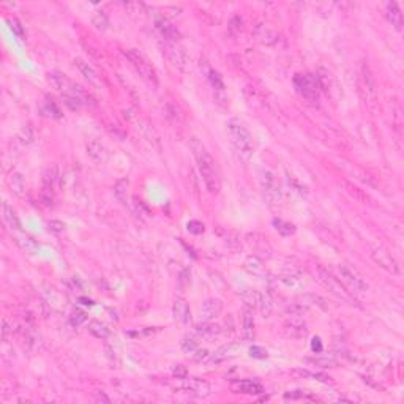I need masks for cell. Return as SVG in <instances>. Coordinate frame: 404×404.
Listing matches in <instances>:
<instances>
[{"instance_id": "34", "label": "cell", "mask_w": 404, "mask_h": 404, "mask_svg": "<svg viewBox=\"0 0 404 404\" xmlns=\"http://www.w3.org/2000/svg\"><path fill=\"white\" fill-rule=\"evenodd\" d=\"M281 281L289 286V287H294V289H299L303 286V281L300 278V275L297 272H289V273H284L281 277Z\"/></svg>"}, {"instance_id": "20", "label": "cell", "mask_w": 404, "mask_h": 404, "mask_svg": "<svg viewBox=\"0 0 404 404\" xmlns=\"http://www.w3.org/2000/svg\"><path fill=\"white\" fill-rule=\"evenodd\" d=\"M75 63H76L78 70L81 71V75H82L90 84H94V85H97V87L101 85V78L98 76V73L94 70V66H90V65H88L87 62H84L82 59H76Z\"/></svg>"}, {"instance_id": "27", "label": "cell", "mask_w": 404, "mask_h": 404, "mask_svg": "<svg viewBox=\"0 0 404 404\" xmlns=\"http://www.w3.org/2000/svg\"><path fill=\"white\" fill-rule=\"evenodd\" d=\"M196 332L202 338H215V336L219 335L221 328H219L216 324H213L212 321H204L202 324L196 325Z\"/></svg>"}, {"instance_id": "18", "label": "cell", "mask_w": 404, "mask_h": 404, "mask_svg": "<svg viewBox=\"0 0 404 404\" xmlns=\"http://www.w3.org/2000/svg\"><path fill=\"white\" fill-rule=\"evenodd\" d=\"M172 313H174L175 321H178L182 324H190L191 322V311H190V306H188V303H187L185 299L177 297L174 300Z\"/></svg>"}, {"instance_id": "44", "label": "cell", "mask_w": 404, "mask_h": 404, "mask_svg": "<svg viewBox=\"0 0 404 404\" xmlns=\"http://www.w3.org/2000/svg\"><path fill=\"white\" fill-rule=\"evenodd\" d=\"M250 355L254 357V358H265L267 357V351L264 347H259V346H253L250 349Z\"/></svg>"}, {"instance_id": "6", "label": "cell", "mask_w": 404, "mask_h": 404, "mask_svg": "<svg viewBox=\"0 0 404 404\" xmlns=\"http://www.w3.org/2000/svg\"><path fill=\"white\" fill-rule=\"evenodd\" d=\"M294 85L296 90L299 92V95H302L308 101H318L319 100V84L316 76L313 75H297L294 78Z\"/></svg>"}, {"instance_id": "47", "label": "cell", "mask_w": 404, "mask_h": 404, "mask_svg": "<svg viewBox=\"0 0 404 404\" xmlns=\"http://www.w3.org/2000/svg\"><path fill=\"white\" fill-rule=\"evenodd\" d=\"M21 141L24 144H30L33 141V133H32V128L30 126L23 128V131H21Z\"/></svg>"}, {"instance_id": "45", "label": "cell", "mask_w": 404, "mask_h": 404, "mask_svg": "<svg viewBox=\"0 0 404 404\" xmlns=\"http://www.w3.org/2000/svg\"><path fill=\"white\" fill-rule=\"evenodd\" d=\"M313 363L316 365H321L322 368H333V366L336 365V360L335 358H315V360H311Z\"/></svg>"}, {"instance_id": "48", "label": "cell", "mask_w": 404, "mask_h": 404, "mask_svg": "<svg viewBox=\"0 0 404 404\" xmlns=\"http://www.w3.org/2000/svg\"><path fill=\"white\" fill-rule=\"evenodd\" d=\"M188 231L193 232V234H202L204 232V225L200 221H190L188 223Z\"/></svg>"}, {"instance_id": "37", "label": "cell", "mask_w": 404, "mask_h": 404, "mask_svg": "<svg viewBox=\"0 0 404 404\" xmlns=\"http://www.w3.org/2000/svg\"><path fill=\"white\" fill-rule=\"evenodd\" d=\"M138 130L142 133V136L149 141V142H155V144H158V138H156V134H155V131H153V128L150 126V125H145L144 122H139L138 123Z\"/></svg>"}, {"instance_id": "21", "label": "cell", "mask_w": 404, "mask_h": 404, "mask_svg": "<svg viewBox=\"0 0 404 404\" xmlns=\"http://www.w3.org/2000/svg\"><path fill=\"white\" fill-rule=\"evenodd\" d=\"M256 38H258L262 44L272 46L275 43H278L280 35L273 29H270L268 26H259L258 29H256Z\"/></svg>"}, {"instance_id": "46", "label": "cell", "mask_w": 404, "mask_h": 404, "mask_svg": "<svg viewBox=\"0 0 404 404\" xmlns=\"http://www.w3.org/2000/svg\"><path fill=\"white\" fill-rule=\"evenodd\" d=\"M46 107H48V113H51L52 117L59 119V117L62 116V114H60V109L56 106V103H54L52 100H48V101H46Z\"/></svg>"}, {"instance_id": "51", "label": "cell", "mask_w": 404, "mask_h": 404, "mask_svg": "<svg viewBox=\"0 0 404 404\" xmlns=\"http://www.w3.org/2000/svg\"><path fill=\"white\" fill-rule=\"evenodd\" d=\"M63 223H60V221H49V229L51 231H54V232H62L63 231Z\"/></svg>"}, {"instance_id": "11", "label": "cell", "mask_w": 404, "mask_h": 404, "mask_svg": "<svg viewBox=\"0 0 404 404\" xmlns=\"http://www.w3.org/2000/svg\"><path fill=\"white\" fill-rule=\"evenodd\" d=\"M43 299L46 302V305L52 309V311H56V313H63L65 311V306H66V300L65 297L62 296V294L57 290V289H54V287H44L43 289Z\"/></svg>"}, {"instance_id": "16", "label": "cell", "mask_w": 404, "mask_h": 404, "mask_svg": "<svg viewBox=\"0 0 404 404\" xmlns=\"http://www.w3.org/2000/svg\"><path fill=\"white\" fill-rule=\"evenodd\" d=\"M49 82L54 85V88H57L60 92L62 97L63 95H71L73 90H75V84H73L65 75H62V73H59V71L49 75Z\"/></svg>"}, {"instance_id": "24", "label": "cell", "mask_w": 404, "mask_h": 404, "mask_svg": "<svg viewBox=\"0 0 404 404\" xmlns=\"http://www.w3.org/2000/svg\"><path fill=\"white\" fill-rule=\"evenodd\" d=\"M87 153H88V156H90L92 160L97 161V163H101V161H104V160H106V156H107V153H106V149H104V145H103L100 141H97V139L90 141V142L87 144Z\"/></svg>"}, {"instance_id": "35", "label": "cell", "mask_w": 404, "mask_h": 404, "mask_svg": "<svg viewBox=\"0 0 404 404\" xmlns=\"http://www.w3.org/2000/svg\"><path fill=\"white\" fill-rule=\"evenodd\" d=\"M114 193L122 204H126V200H128V180L126 178H122L116 183Z\"/></svg>"}, {"instance_id": "42", "label": "cell", "mask_w": 404, "mask_h": 404, "mask_svg": "<svg viewBox=\"0 0 404 404\" xmlns=\"http://www.w3.org/2000/svg\"><path fill=\"white\" fill-rule=\"evenodd\" d=\"M85 321H87V315L81 309H75L71 313V316H70V322H71V325H75V327H81Z\"/></svg>"}, {"instance_id": "8", "label": "cell", "mask_w": 404, "mask_h": 404, "mask_svg": "<svg viewBox=\"0 0 404 404\" xmlns=\"http://www.w3.org/2000/svg\"><path fill=\"white\" fill-rule=\"evenodd\" d=\"M371 258H373V261H374L380 268L387 270V272H390V273H393V275H398V273H399V265H398V262L395 261L393 256H392L387 250H385V248H382V246H376V248L371 251Z\"/></svg>"}, {"instance_id": "19", "label": "cell", "mask_w": 404, "mask_h": 404, "mask_svg": "<svg viewBox=\"0 0 404 404\" xmlns=\"http://www.w3.org/2000/svg\"><path fill=\"white\" fill-rule=\"evenodd\" d=\"M362 88L365 90V94H366V101H368V100L374 101L376 100V82L373 79V75H371L368 65L362 66Z\"/></svg>"}, {"instance_id": "22", "label": "cell", "mask_w": 404, "mask_h": 404, "mask_svg": "<svg viewBox=\"0 0 404 404\" xmlns=\"http://www.w3.org/2000/svg\"><path fill=\"white\" fill-rule=\"evenodd\" d=\"M385 14H387L389 23L396 30H401L402 29V14H401V10L398 8V5L395 2H389L387 4V7H385Z\"/></svg>"}, {"instance_id": "2", "label": "cell", "mask_w": 404, "mask_h": 404, "mask_svg": "<svg viewBox=\"0 0 404 404\" xmlns=\"http://www.w3.org/2000/svg\"><path fill=\"white\" fill-rule=\"evenodd\" d=\"M228 136L234 145L235 152L243 160H248L253 155V136L250 130L240 120H229L228 122Z\"/></svg>"}, {"instance_id": "17", "label": "cell", "mask_w": 404, "mask_h": 404, "mask_svg": "<svg viewBox=\"0 0 404 404\" xmlns=\"http://www.w3.org/2000/svg\"><path fill=\"white\" fill-rule=\"evenodd\" d=\"M13 240L14 243L19 246L23 251L26 253H36L38 251V243L33 240V237H30L29 234L19 231H13Z\"/></svg>"}, {"instance_id": "1", "label": "cell", "mask_w": 404, "mask_h": 404, "mask_svg": "<svg viewBox=\"0 0 404 404\" xmlns=\"http://www.w3.org/2000/svg\"><path fill=\"white\" fill-rule=\"evenodd\" d=\"M190 147L194 153V158H196L197 166H199V172H200L202 178H204L207 190L212 194H218L219 190H221V178H219V172H218V168H216V163H215L213 156L207 152L206 147L202 145L196 138L191 139Z\"/></svg>"}, {"instance_id": "30", "label": "cell", "mask_w": 404, "mask_h": 404, "mask_svg": "<svg viewBox=\"0 0 404 404\" xmlns=\"http://www.w3.org/2000/svg\"><path fill=\"white\" fill-rule=\"evenodd\" d=\"M88 332L94 335L95 338H98V340H107L109 335H111L109 328L104 324H101L100 321H92L88 324Z\"/></svg>"}, {"instance_id": "33", "label": "cell", "mask_w": 404, "mask_h": 404, "mask_svg": "<svg viewBox=\"0 0 404 404\" xmlns=\"http://www.w3.org/2000/svg\"><path fill=\"white\" fill-rule=\"evenodd\" d=\"M290 374L296 376V377H302V379L303 377H313V379L321 380V382H330V380H332L328 376H325L322 373H313V371H308V370H303V368H300V370H292Z\"/></svg>"}, {"instance_id": "29", "label": "cell", "mask_w": 404, "mask_h": 404, "mask_svg": "<svg viewBox=\"0 0 404 404\" xmlns=\"http://www.w3.org/2000/svg\"><path fill=\"white\" fill-rule=\"evenodd\" d=\"M2 215H4V221L13 229V231H19L21 229V221L17 218L16 212L13 210V207H10L7 202H4L2 206Z\"/></svg>"}, {"instance_id": "52", "label": "cell", "mask_w": 404, "mask_h": 404, "mask_svg": "<svg viewBox=\"0 0 404 404\" xmlns=\"http://www.w3.org/2000/svg\"><path fill=\"white\" fill-rule=\"evenodd\" d=\"M311 349H313L315 352H322V343H321V338H315L313 343H311Z\"/></svg>"}, {"instance_id": "15", "label": "cell", "mask_w": 404, "mask_h": 404, "mask_svg": "<svg viewBox=\"0 0 404 404\" xmlns=\"http://www.w3.org/2000/svg\"><path fill=\"white\" fill-rule=\"evenodd\" d=\"M223 311V303L218 299H209L204 302L200 308V319L202 321H213Z\"/></svg>"}, {"instance_id": "25", "label": "cell", "mask_w": 404, "mask_h": 404, "mask_svg": "<svg viewBox=\"0 0 404 404\" xmlns=\"http://www.w3.org/2000/svg\"><path fill=\"white\" fill-rule=\"evenodd\" d=\"M242 332L245 341H253L254 340V316L251 309L243 311V318H242Z\"/></svg>"}, {"instance_id": "41", "label": "cell", "mask_w": 404, "mask_h": 404, "mask_svg": "<svg viewBox=\"0 0 404 404\" xmlns=\"http://www.w3.org/2000/svg\"><path fill=\"white\" fill-rule=\"evenodd\" d=\"M182 349L188 354H194L199 349V343L196 341L194 336H185L182 341Z\"/></svg>"}, {"instance_id": "43", "label": "cell", "mask_w": 404, "mask_h": 404, "mask_svg": "<svg viewBox=\"0 0 404 404\" xmlns=\"http://www.w3.org/2000/svg\"><path fill=\"white\" fill-rule=\"evenodd\" d=\"M10 29H11L17 36H19L21 40L24 38V29H23L21 23L17 21V19H10Z\"/></svg>"}, {"instance_id": "49", "label": "cell", "mask_w": 404, "mask_h": 404, "mask_svg": "<svg viewBox=\"0 0 404 404\" xmlns=\"http://www.w3.org/2000/svg\"><path fill=\"white\" fill-rule=\"evenodd\" d=\"M194 354H197V355H194V360L196 362H204V360H207L210 357L209 351H206V349H197Z\"/></svg>"}, {"instance_id": "12", "label": "cell", "mask_w": 404, "mask_h": 404, "mask_svg": "<svg viewBox=\"0 0 404 404\" xmlns=\"http://www.w3.org/2000/svg\"><path fill=\"white\" fill-rule=\"evenodd\" d=\"M231 390L234 393H243V395H259L264 393V387L258 380H251V379H242V380H235L231 384Z\"/></svg>"}, {"instance_id": "53", "label": "cell", "mask_w": 404, "mask_h": 404, "mask_svg": "<svg viewBox=\"0 0 404 404\" xmlns=\"http://www.w3.org/2000/svg\"><path fill=\"white\" fill-rule=\"evenodd\" d=\"M2 332H4V340L7 341V340H8V333L13 332V328L8 325V321H7V319L4 321V330H2Z\"/></svg>"}, {"instance_id": "36", "label": "cell", "mask_w": 404, "mask_h": 404, "mask_svg": "<svg viewBox=\"0 0 404 404\" xmlns=\"http://www.w3.org/2000/svg\"><path fill=\"white\" fill-rule=\"evenodd\" d=\"M242 299L250 306H258L259 299H261V292H258L256 289H245L242 290Z\"/></svg>"}, {"instance_id": "40", "label": "cell", "mask_w": 404, "mask_h": 404, "mask_svg": "<svg viewBox=\"0 0 404 404\" xmlns=\"http://www.w3.org/2000/svg\"><path fill=\"white\" fill-rule=\"evenodd\" d=\"M258 308H259V311L262 313L264 318H268V316L272 315V309H273V303H272L270 297H268V296H264V294H261V299H259Z\"/></svg>"}, {"instance_id": "32", "label": "cell", "mask_w": 404, "mask_h": 404, "mask_svg": "<svg viewBox=\"0 0 404 404\" xmlns=\"http://www.w3.org/2000/svg\"><path fill=\"white\" fill-rule=\"evenodd\" d=\"M92 24L95 26L97 30H106L109 27V17H107V13L104 10H97L92 16Z\"/></svg>"}, {"instance_id": "4", "label": "cell", "mask_w": 404, "mask_h": 404, "mask_svg": "<svg viewBox=\"0 0 404 404\" xmlns=\"http://www.w3.org/2000/svg\"><path fill=\"white\" fill-rule=\"evenodd\" d=\"M123 56L131 62V65L134 66V70L139 73V76H141L144 81H147L149 84H153V85L158 84L156 73H155L153 66L144 59L142 54H139V52L134 51V49H125V51H123Z\"/></svg>"}, {"instance_id": "54", "label": "cell", "mask_w": 404, "mask_h": 404, "mask_svg": "<svg viewBox=\"0 0 404 404\" xmlns=\"http://www.w3.org/2000/svg\"><path fill=\"white\" fill-rule=\"evenodd\" d=\"M97 401H104V402H109V398H106L104 395H98V396H97Z\"/></svg>"}, {"instance_id": "9", "label": "cell", "mask_w": 404, "mask_h": 404, "mask_svg": "<svg viewBox=\"0 0 404 404\" xmlns=\"http://www.w3.org/2000/svg\"><path fill=\"white\" fill-rule=\"evenodd\" d=\"M180 390H183L188 395H193L196 398H207L210 396L212 393V389H210V384L202 380V379H187L185 377V382L182 384Z\"/></svg>"}, {"instance_id": "31", "label": "cell", "mask_w": 404, "mask_h": 404, "mask_svg": "<svg viewBox=\"0 0 404 404\" xmlns=\"http://www.w3.org/2000/svg\"><path fill=\"white\" fill-rule=\"evenodd\" d=\"M156 27H158V30L161 32V35L164 36V38H168V40H177L178 32L166 19H158L156 21Z\"/></svg>"}, {"instance_id": "5", "label": "cell", "mask_w": 404, "mask_h": 404, "mask_svg": "<svg viewBox=\"0 0 404 404\" xmlns=\"http://www.w3.org/2000/svg\"><path fill=\"white\" fill-rule=\"evenodd\" d=\"M315 275H316V280L321 284H324L332 294H335L336 297H340L343 300H351V292H347L344 289V286L338 281V278L333 277L332 273H328L327 268H324L322 265H316L315 267Z\"/></svg>"}, {"instance_id": "39", "label": "cell", "mask_w": 404, "mask_h": 404, "mask_svg": "<svg viewBox=\"0 0 404 404\" xmlns=\"http://www.w3.org/2000/svg\"><path fill=\"white\" fill-rule=\"evenodd\" d=\"M209 79H210V82H212L213 88L218 92V94L225 95V82H223L221 76H219L216 71H213V70H209Z\"/></svg>"}, {"instance_id": "10", "label": "cell", "mask_w": 404, "mask_h": 404, "mask_svg": "<svg viewBox=\"0 0 404 404\" xmlns=\"http://www.w3.org/2000/svg\"><path fill=\"white\" fill-rule=\"evenodd\" d=\"M248 243L253 250V253L258 256V258H265L268 259L272 256V246L268 245L267 238L261 234H248Z\"/></svg>"}, {"instance_id": "13", "label": "cell", "mask_w": 404, "mask_h": 404, "mask_svg": "<svg viewBox=\"0 0 404 404\" xmlns=\"http://www.w3.org/2000/svg\"><path fill=\"white\" fill-rule=\"evenodd\" d=\"M284 332L290 338H302V336L306 335L308 328H306L305 321H302L300 318H297V316H289L286 319V322H284Z\"/></svg>"}, {"instance_id": "50", "label": "cell", "mask_w": 404, "mask_h": 404, "mask_svg": "<svg viewBox=\"0 0 404 404\" xmlns=\"http://www.w3.org/2000/svg\"><path fill=\"white\" fill-rule=\"evenodd\" d=\"M174 376H175L177 379H185V377H187V370H185V366L177 365V368H174Z\"/></svg>"}, {"instance_id": "26", "label": "cell", "mask_w": 404, "mask_h": 404, "mask_svg": "<svg viewBox=\"0 0 404 404\" xmlns=\"http://www.w3.org/2000/svg\"><path fill=\"white\" fill-rule=\"evenodd\" d=\"M243 268L250 275H254V277H264L265 275V268L262 265V261L258 258V256H250V258H246L243 262Z\"/></svg>"}, {"instance_id": "38", "label": "cell", "mask_w": 404, "mask_h": 404, "mask_svg": "<svg viewBox=\"0 0 404 404\" xmlns=\"http://www.w3.org/2000/svg\"><path fill=\"white\" fill-rule=\"evenodd\" d=\"M273 225H275V228H277V231L281 235H284V237L292 235L294 232H296V228H294V225H290L287 221H283V219H273Z\"/></svg>"}, {"instance_id": "23", "label": "cell", "mask_w": 404, "mask_h": 404, "mask_svg": "<svg viewBox=\"0 0 404 404\" xmlns=\"http://www.w3.org/2000/svg\"><path fill=\"white\" fill-rule=\"evenodd\" d=\"M237 354V344H226L223 347H219L218 351L210 354V362L212 363H221Z\"/></svg>"}, {"instance_id": "3", "label": "cell", "mask_w": 404, "mask_h": 404, "mask_svg": "<svg viewBox=\"0 0 404 404\" xmlns=\"http://www.w3.org/2000/svg\"><path fill=\"white\" fill-rule=\"evenodd\" d=\"M336 278L344 286V289L351 294H365L368 290V284L365 283L362 275L349 265H338L336 267Z\"/></svg>"}, {"instance_id": "7", "label": "cell", "mask_w": 404, "mask_h": 404, "mask_svg": "<svg viewBox=\"0 0 404 404\" xmlns=\"http://www.w3.org/2000/svg\"><path fill=\"white\" fill-rule=\"evenodd\" d=\"M262 188H264V196L268 202L270 207H278L281 204V188L278 180L275 178L272 172H265L262 175Z\"/></svg>"}, {"instance_id": "14", "label": "cell", "mask_w": 404, "mask_h": 404, "mask_svg": "<svg viewBox=\"0 0 404 404\" xmlns=\"http://www.w3.org/2000/svg\"><path fill=\"white\" fill-rule=\"evenodd\" d=\"M166 54L174 66L178 70H185L187 66V54L177 43H168L166 44Z\"/></svg>"}, {"instance_id": "28", "label": "cell", "mask_w": 404, "mask_h": 404, "mask_svg": "<svg viewBox=\"0 0 404 404\" xmlns=\"http://www.w3.org/2000/svg\"><path fill=\"white\" fill-rule=\"evenodd\" d=\"M8 185H10V190L13 191V194L19 196V197H23L26 194V180L19 172H14L10 175Z\"/></svg>"}]
</instances>
